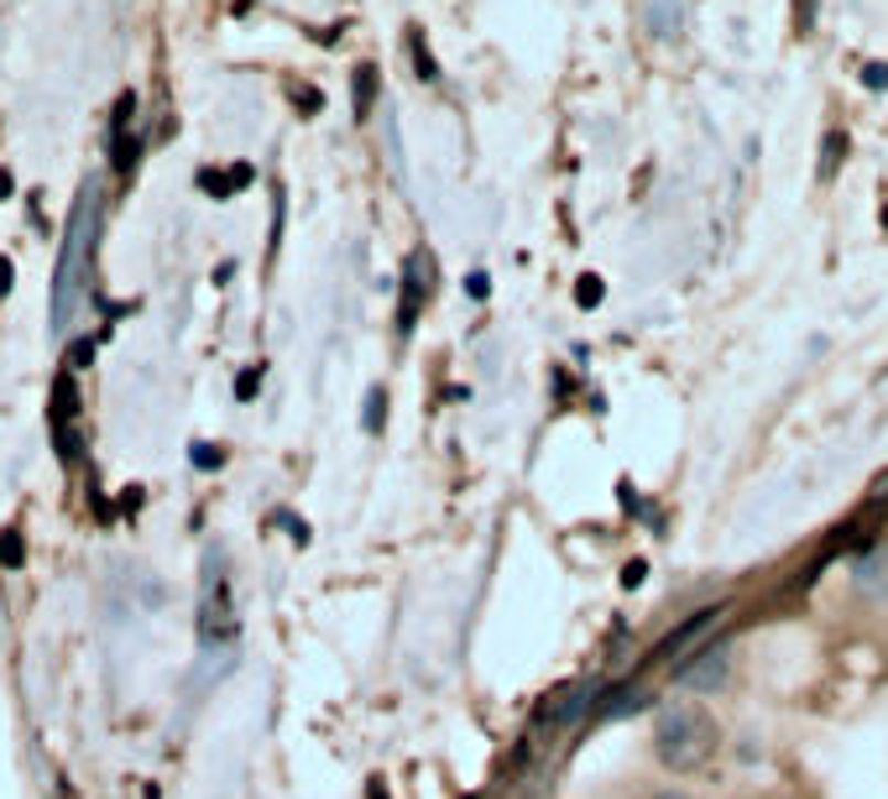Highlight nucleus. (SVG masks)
<instances>
[{"instance_id": "nucleus-1", "label": "nucleus", "mask_w": 888, "mask_h": 799, "mask_svg": "<svg viewBox=\"0 0 888 799\" xmlns=\"http://www.w3.org/2000/svg\"><path fill=\"white\" fill-rule=\"evenodd\" d=\"M721 747V726L700 700H670L653 716V758L670 774H700Z\"/></svg>"}, {"instance_id": "nucleus-2", "label": "nucleus", "mask_w": 888, "mask_h": 799, "mask_svg": "<svg viewBox=\"0 0 888 799\" xmlns=\"http://www.w3.org/2000/svg\"><path fill=\"white\" fill-rule=\"evenodd\" d=\"M95 236H99V220H95V183H89L79 209H74V230H68V246L58 257V278H53V324L58 330H68L74 314L84 309L89 272H95Z\"/></svg>"}, {"instance_id": "nucleus-3", "label": "nucleus", "mask_w": 888, "mask_h": 799, "mask_svg": "<svg viewBox=\"0 0 888 799\" xmlns=\"http://www.w3.org/2000/svg\"><path fill=\"white\" fill-rule=\"evenodd\" d=\"M240 622H236V601H231V580H225V564L210 560L204 570V596H199V638L210 648H225L236 643Z\"/></svg>"}, {"instance_id": "nucleus-4", "label": "nucleus", "mask_w": 888, "mask_h": 799, "mask_svg": "<svg viewBox=\"0 0 888 799\" xmlns=\"http://www.w3.org/2000/svg\"><path fill=\"white\" fill-rule=\"evenodd\" d=\"M727 617H731V606H700L695 617H685V622H680V627L670 633V638L653 648V663H664V669L674 674V669H680V663H691L700 648H710L706 638H710V633H716V627H721Z\"/></svg>"}, {"instance_id": "nucleus-5", "label": "nucleus", "mask_w": 888, "mask_h": 799, "mask_svg": "<svg viewBox=\"0 0 888 799\" xmlns=\"http://www.w3.org/2000/svg\"><path fill=\"white\" fill-rule=\"evenodd\" d=\"M429 293H435V257H429V251H414L408 267H403V303H397V330H403V335L414 330L418 309L429 303Z\"/></svg>"}, {"instance_id": "nucleus-6", "label": "nucleus", "mask_w": 888, "mask_h": 799, "mask_svg": "<svg viewBox=\"0 0 888 799\" xmlns=\"http://www.w3.org/2000/svg\"><path fill=\"white\" fill-rule=\"evenodd\" d=\"M727 674H731V648L721 643H710V648H700L691 663H680L674 669V684H691V690H716V684H727Z\"/></svg>"}, {"instance_id": "nucleus-7", "label": "nucleus", "mask_w": 888, "mask_h": 799, "mask_svg": "<svg viewBox=\"0 0 888 799\" xmlns=\"http://www.w3.org/2000/svg\"><path fill=\"white\" fill-rule=\"evenodd\" d=\"M852 580H857V591H868V596H888V539H873L857 560H852Z\"/></svg>"}, {"instance_id": "nucleus-8", "label": "nucleus", "mask_w": 888, "mask_h": 799, "mask_svg": "<svg viewBox=\"0 0 888 799\" xmlns=\"http://www.w3.org/2000/svg\"><path fill=\"white\" fill-rule=\"evenodd\" d=\"M74 419H79V387L68 371H58L53 377V429H74Z\"/></svg>"}, {"instance_id": "nucleus-9", "label": "nucleus", "mask_w": 888, "mask_h": 799, "mask_svg": "<svg viewBox=\"0 0 888 799\" xmlns=\"http://www.w3.org/2000/svg\"><path fill=\"white\" fill-rule=\"evenodd\" d=\"M246 183H252V168H246V162H236L231 173H215V168H204V173H199V188H204V194H215V199H231V194L246 188Z\"/></svg>"}, {"instance_id": "nucleus-10", "label": "nucleus", "mask_w": 888, "mask_h": 799, "mask_svg": "<svg viewBox=\"0 0 888 799\" xmlns=\"http://www.w3.org/2000/svg\"><path fill=\"white\" fill-rule=\"evenodd\" d=\"M643 6H649V26L659 37H674L680 32V6L674 0H643Z\"/></svg>"}, {"instance_id": "nucleus-11", "label": "nucleus", "mask_w": 888, "mask_h": 799, "mask_svg": "<svg viewBox=\"0 0 888 799\" xmlns=\"http://www.w3.org/2000/svg\"><path fill=\"white\" fill-rule=\"evenodd\" d=\"M351 100H355V116H372V100H376V68L372 63H361V68H355Z\"/></svg>"}, {"instance_id": "nucleus-12", "label": "nucleus", "mask_w": 888, "mask_h": 799, "mask_svg": "<svg viewBox=\"0 0 888 799\" xmlns=\"http://www.w3.org/2000/svg\"><path fill=\"white\" fill-rule=\"evenodd\" d=\"M110 158H116V173H131L141 158V137H131V131H120V137H110Z\"/></svg>"}, {"instance_id": "nucleus-13", "label": "nucleus", "mask_w": 888, "mask_h": 799, "mask_svg": "<svg viewBox=\"0 0 888 799\" xmlns=\"http://www.w3.org/2000/svg\"><path fill=\"white\" fill-rule=\"evenodd\" d=\"M21 560H26V543H21L17 528H6L0 533V570H21Z\"/></svg>"}, {"instance_id": "nucleus-14", "label": "nucleus", "mask_w": 888, "mask_h": 799, "mask_svg": "<svg viewBox=\"0 0 888 799\" xmlns=\"http://www.w3.org/2000/svg\"><path fill=\"white\" fill-rule=\"evenodd\" d=\"M842 158H847V137H836V131H831L826 147H821V179H836Z\"/></svg>"}, {"instance_id": "nucleus-15", "label": "nucleus", "mask_w": 888, "mask_h": 799, "mask_svg": "<svg viewBox=\"0 0 888 799\" xmlns=\"http://www.w3.org/2000/svg\"><path fill=\"white\" fill-rule=\"evenodd\" d=\"M414 68H418V79H439V63H435V53L424 47L418 32H414Z\"/></svg>"}, {"instance_id": "nucleus-16", "label": "nucleus", "mask_w": 888, "mask_h": 799, "mask_svg": "<svg viewBox=\"0 0 888 799\" xmlns=\"http://www.w3.org/2000/svg\"><path fill=\"white\" fill-rule=\"evenodd\" d=\"M131 110H137V95H120L116 100V116H110V137H120L131 126Z\"/></svg>"}, {"instance_id": "nucleus-17", "label": "nucleus", "mask_w": 888, "mask_h": 799, "mask_svg": "<svg viewBox=\"0 0 888 799\" xmlns=\"http://www.w3.org/2000/svg\"><path fill=\"white\" fill-rule=\"evenodd\" d=\"M868 507H878V512H888V465L873 476V486H868Z\"/></svg>"}, {"instance_id": "nucleus-18", "label": "nucleus", "mask_w": 888, "mask_h": 799, "mask_svg": "<svg viewBox=\"0 0 888 799\" xmlns=\"http://www.w3.org/2000/svg\"><path fill=\"white\" fill-rule=\"evenodd\" d=\"M189 460H194V465H204V471H215L220 460H225V450H220V444H194V450H189Z\"/></svg>"}, {"instance_id": "nucleus-19", "label": "nucleus", "mask_w": 888, "mask_h": 799, "mask_svg": "<svg viewBox=\"0 0 888 799\" xmlns=\"http://www.w3.org/2000/svg\"><path fill=\"white\" fill-rule=\"evenodd\" d=\"M810 26H815V0H794V32L810 37Z\"/></svg>"}, {"instance_id": "nucleus-20", "label": "nucleus", "mask_w": 888, "mask_h": 799, "mask_svg": "<svg viewBox=\"0 0 888 799\" xmlns=\"http://www.w3.org/2000/svg\"><path fill=\"white\" fill-rule=\"evenodd\" d=\"M257 387H261V366H246L236 377V398H257Z\"/></svg>"}, {"instance_id": "nucleus-21", "label": "nucleus", "mask_w": 888, "mask_h": 799, "mask_svg": "<svg viewBox=\"0 0 888 799\" xmlns=\"http://www.w3.org/2000/svg\"><path fill=\"white\" fill-rule=\"evenodd\" d=\"M601 293H607V288H601V278H596V272H591V278H580V288H575V299L586 303V309H591V303H601Z\"/></svg>"}, {"instance_id": "nucleus-22", "label": "nucleus", "mask_w": 888, "mask_h": 799, "mask_svg": "<svg viewBox=\"0 0 888 799\" xmlns=\"http://www.w3.org/2000/svg\"><path fill=\"white\" fill-rule=\"evenodd\" d=\"M863 84H868V89H888V63H868V68H863Z\"/></svg>"}, {"instance_id": "nucleus-23", "label": "nucleus", "mask_w": 888, "mask_h": 799, "mask_svg": "<svg viewBox=\"0 0 888 799\" xmlns=\"http://www.w3.org/2000/svg\"><path fill=\"white\" fill-rule=\"evenodd\" d=\"M382 408H387V398L372 392V398H366V429H382Z\"/></svg>"}, {"instance_id": "nucleus-24", "label": "nucleus", "mask_w": 888, "mask_h": 799, "mask_svg": "<svg viewBox=\"0 0 888 799\" xmlns=\"http://www.w3.org/2000/svg\"><path fill=\"white\" fill-rule=\"evenodd\" d=\"M89 356H95V341H74L68 360H74V366H89ZM68 360H63V366H68Z\"/></svg>"}, {"instance_id": "nucleus-25", "label": "nucleus", "mask_w": 888, "mask_h": 799, "mask_svg": "<svg viewBox=\"0 0 888 799\" xmlns=\"http://www.w3.org/2000/svg\"><path fill=\"white\" fill-rule=\"evenodd\" d=\"M11 282H17V267H11V257H0V299L11 293Z\"/></svg>"}, {"instance_id": "nucleus-26", "label": "nucleus", "mask_w": 888, "mask_h": 799, "mask_svg": "<svg viewBox=\"0 0 888 799\" xmlns=\"http://www.w3.org/2000/svg\"><path fill=\"white\" fill-rule=\"evenodd\" d=\"M293 100L303 105V110H319V105H324L319 100V89H293Z\"/></svg>"}, {"instance_id": "nucleus-27", "label": "nucleus", "mask_w": 888, "mask_h": 799, "mask_svg": "<svg viewBox=\"0 0 888 799\" xmlns=\"http://www.w3.org/2000/svg\"><path fill=\"white\" fill-rule=\"evenodd\" d=\"M486 293H492V282H486V272H475V278H471V299H486Z\"/></svg>"}, {"instance_id": "nucleus-28", "label": "nucleus", "mask_w": 888, "mask_h": 799, "mask_svg": "<svg viewBox=\"0 0 888 799\" xmlns=\"http://www.w3.org/2000/svg\"><path fill=\"white\" fill-rule=\"evenodd\" d=\"M0 199H11V173L0 168Z\"/></svg>"}, {"instance_id": "nucleus-29", "label": "nucleus", "mask_w": 888, "mask_h": 799, "mask_svg": "<svg viewBox=\"0 0 888 799\" xmlns=\"http://www.w3.org/2000/svg\"><path fill=\"white\" fill-rule=\"evenodd\" d=\"M653 799H685V795H653Z\"/></svg>"}]
</instances>
